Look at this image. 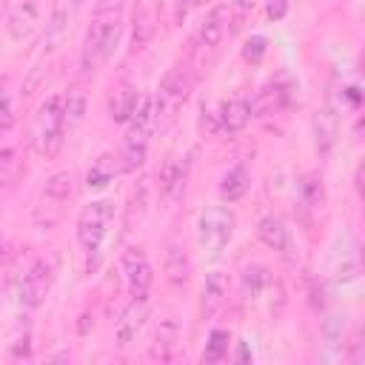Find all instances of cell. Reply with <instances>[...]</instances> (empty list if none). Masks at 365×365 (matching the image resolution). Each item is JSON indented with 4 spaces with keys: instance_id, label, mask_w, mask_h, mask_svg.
<instances>
[{
    "instance_id": "obj_19",
    "label": "cell",
    "mask_w": 365,
    "mask_h": 365,
    "mask_svg": "<svg viewBox=\"0 0 365 365\" xmlns=\"http://www.w3.org/2000/svg\"><path fill=\"white\" fill-rule=\"evenodd\" d=\"M336 134H339V114H336V108L328 103V106L319 108L317 117H314V137H317L319 154H328V151L334 148Z\"/></svg>"
},
{
    "instance_id": "obj_24",
    "label": "cell",
    "mask_w": 365,
    "mask_h": 365,
    "mask_svg": "<svg viewBox=\"0 0 365 365\" xmlns=\"http://www.w3.org/2000/svg\"><path fill=\"white\" fill-rule=\"evenodd\" d=\"M63 114H66V128L71 134L83 123V114H86V94L80 91V86H71L63 94Z\"/></svg>"
},
{
    "instance_id": "obj_33",
    "label": "cell",
    "mask_w": 365,
    "mask_h": 365,
    "mask_svg": "<svg viewBox=\"0 0 365 365\" xmlns=\"http://www.w3.org/2000/svg\"><path fill=\"white\" fill-rule=\"evenodd\" d=\"M211 0H182V9H197V6H205Z\"/></svg>"
},
{
    "instance_id": "obj_27",
    "label": "cell",
    "mask_w": 365,
    "mask_h": 365,
    "mask_svg": "<svg viewBox=\"0 0 365 365\" xmlns=\"http://www.w3.org/2000/svg\"><path fill=\"white\" fill-rule=\"evenodd\" d=\"M268 282H271V277H268V271H265L262 265H245L242 274H240V285H242V294H245L248 299L259 297Z\"/></svg>"
},
{
    "instance_id": "obj_22",
    "label": "cell",
    "mask_w": 365,
    "mask_h": 365,
    "mask_svg": "<svg viewBox=\"0 0 365 365\" xmlns=\"http://www.w3.org/2000/svg\"><path fill=\"white\" fill-rule=\"evenodd\" d=\"M117 171H120V160H117L114 154H100V157L88 165V171H86V188H88V191L106 188V185L117 177Z\"/></svg>"
},
{
    "instance_id": "obj_28",
    "label": "cell",
    "mask_w": 365,
    "mask_h": 365,
    "mask_svg": "<svg viewBox=\"0 0 365 365\" xmlns=\"http://www.w3.org/2000/svg\"><path fill=\"white\" fill-rule=\"evenodd\" d=\"M14 168H17V151L11 145H0V191L11 182Z\"/></svg>"
},
{
    "instance_id": "obj_17",
    "label": "cell",
    "mask_w": 365,
    "mask_h": 365,
    "mask_svg": "<svg viewBox=\"0 0 365 365\" xmlns=\"http://www.w3.org/2000/svg\"><path fill=\"white\" fill-rule=\"evenodd\" d=\"M151 356L163 359V362H171L180 356V322L174 317H168L157 325V334L151 342Z\"/></svg>"
},
{
    "instance_id": "obj_2",
    "label": "cell",
    "mask_w": 365,
    "mask_h": 365,
    "mask_svg": "<svg viewBox=\"0 0 365 365\" xmlns=\"http://www.w3.org/2000/svg\"><path fill=\"white\" fill-rule=\"evenodd\" d=\"M114 225V202L111 200H94L80 208L77 217V245L86 257V271H97L106 240Z\"/></svg>"
},
{
    "instance_id": "obj_31",
    "label": "cell",
    "mask_w": 365,
    "mask_h": 365,
    "mask_svg": "<svg viewBox=\"0 0 365 365\" xmlns=\"http://www.w3.org/2000/svg\"><path fill=\"white\" fill-rule=\"evenodd\" d=\"M291 9V0H268V17L271 20H279V17H285V11Z\"/></svg>"
},
{
    "instance_id": "obj_13",
    "label": "cell",
    "mask_w": 365,
    "mask_h": 365,
    "mask_svg": "<svg viewBox=\"0 0 365 365\" xmlns=\"http://www.w3.org/2000/svg\"><path fill=\"white\" fill-rule=\"evenodd\" d=\"M359 271H362V262H359V245L354 240V234H342V251L334 254V279L339 285H348V282H356L359 279Z\"/></svg>"
},
{
    "instance_id": "obj_16",
    "label": "cell",
    "mask_w": 365,
    "mask_h": 365,
    "mask_svg": "<svg viewBox=\"0 0 365 365\" xmlns=\"http://www.w3.org/2000/svg\"><path fill=\"white\" fill-rule=\"evenodd\" d=\"M140 100H143V97H140L137 86L128 83V80H120V83L111 88V97H108V117H111L114 123H128L131 114L137 111Z\"/></svg>"
},
{
    "instance_id": "obj_21",
    "label": "cell",
    "mask_w": 365,
    "mask_h": 365,
    "mask_svg": "<svg viewBox=\"0 0 365 365\" xmlns=\"http://www.w3.org/2000/svg\"><path fill=\"white\" fill-rule=\"evenodd\" d=\"M248 188H251V174H248V168H245L242 163L231 165V168L220 177V197H222V202H237V200H242V197L248 194Z\"/></svg>"
},
{
    "instance_id": "obj_23",
    "label": "cell",
    "mask_w": 365,
    "mask_h": 365,
    "mask_svg": "<svg viewBox=\"0 0 365 365\" xmlns=\"http://www.w3.org/2000/svg\"><path fill=\"white\" fill-rule=\"evenodd\" d=\"M165 279L174 288H185L188 285V279H191V257L185 254V248H180V245L168 248V254H165Z\"/></svg>"
},
{
    "instance_id": "obj_30",
    "label": "cell",
    "mask_w": 365,
    "mask_h": 365,
    "mask_svg": "<svg viewBox=\"0 0 365 365\" xmlns=\"http://www.w3.org/2000/svg\"><path fill=\"white\" fill-rule=\"evenodd\" d=\"M228 9H231V20H234V26H240V23L254 11V0H234Z\"/></svg>"
},
{
    "instance_id": "obj_10",
    "label": "cell",
    "mask_w": 365,
    "mask_h": 365,
    "mask_svg": "<svg viewBox=\"0 0 365 365\" xmlns=\"http://www.w3.org/2000/svg\"><path fill=\"white\" fill-rule=\"evenodd\" d=\"M40 11H43V0H9V11H6L9 37L17 43L29 40L37 31Z\"/></svg>"
},
{
    "instance_id": "obj_5",
    "label": "cell",
    "mask_w": 365,
    "mask_h": 365,
    "mask_svg": "<svg viewBox=\"0 0 365 365\" xmlns=\"http://www.w3.org/2000/svg\"><path fill=\"white\" fill-rule=\"evenodd\" d=\"M71 194H74L71 171H57V174H51L43 182L37 205H34V225H37V231H48V228H54L63 220Z\"/></svg>"
},
{
    "instance_id": "obj_4",
    "label": "cell",
    "mask_w": 365,
    "mask_h": 365,
    "mask_svg": "<svg viewBox=\"0 0 365 365\" xmlns=\"http://www.w3.org/2000/svg\"><path fill=\"white\" fill-rule=\"evenodd\" d=\"M157 128V114H154V97H143L137 111L128 120L125 137H123V148L117 154L120 160V171H137L145 157H148V145H151V134Z\"/></svg>"
},
{
    "instance_id": "obj_25",
    "label": "cell",
    "mask_w": 365,
    "mask_h": 365,
    "mask_svg": "<svg viewBox=\"0 0 365 365\" xmlns=\"http://www.w3.org/2000/svg\"><path fill=\"white\" fill-rule=\"evenodd\" d=\"M228 348H231V334L225 328H211L205 348H202V362H222L228 359Z\"/></svg>"
},
{
    "instance_id": "obj_11",
    "label": "cell",
    "mask_w": 365,
    "mask_h": 365,
    "mask_svg": "<svg viewBox=\"0 0 365 365\" xmlns=\"http://www.w3.org/2000/svg\"><path fill=\"white\" fill-rule=\"evenodd\" d=\"M214 117H217L214 131H222V134H237V131H242V128L251 123V117H254V106H251V100H248V97L237 94V97L225 100Z\"/></svg>"
},
{
    "instance_id": "obj_14",
    "label": "cell",
    "mask_w": 365,
    "mask_h": 365,
    "mask_svg": "<svg viewBox=\"0 0 365 365\" xmlns=\"http://www.w3.org/2000/svg\"><path fill=\"white\" fill-rule=\"evenodd\" d=\"M228 23H231V9H228L225 3L211 6V9L205 11V17H202L200 29H197V43H200V46H205V48H214V46L225 37Z\"/></svg>"
},
{
    "instance_id": "obj_20",
    "label": "cell",
    "mask_w": 365,
    "mask_h": 365,
    "mask_svg": "<svg viewBox=\"0 0 365 365\" xmlns=\"http://www.w3.org/2000/svg\"><path fill=\"white\" fill-rule=\"evenodd\" d=\"M185 180H188V160H182V157L165 160L163 174H160V188H163V194H165L168 200H180V197H182Z\"/></svg>"
},
{
    "instance_id": "obj_26",
    "label": "cell",
    "mask_w": 365,
    "mask_h": 365,
    "mask_svg": "<svg viewBox=\"0 0 365 365\" xmlns=\"http://www.w3.org/2000/svg\"><path fill=\"white\" fill-rule=\"evenodd\" d=\"M14 123H17L14 83H11V77H0V131H9Z\"/></svg>"
},
{
    "instance_id": "obj_9",
    "label": "cell",
    "mask_w": 365,
    "mask_h": 365,
    "mask_svg": "<svg viewBox=\"0 0 365 365\" xmlns=\"http://www.w3.org/2000/svg\"><path fill=\"white\" fill-rule=\"evenodd\" d=\"M123 277H125L128 299H148V291H151V282H154V271H151V262H148L143 248L131 245V248L123 251Z\"/></svg>"
},
{
    "instance_id": "obj_1",
    "label": "cell",
    "mask_w": 365,
    "mask_h": 365,
    "mask_svg": "<svg viewBox=\"0 0 365 365\" xmlns=\"http://www.w3.org/2000/svg\"><path fill=\"white\" fill-rule=\"evenodd\" d=\"M123 29H125V17H123V6L108 0L103 6H97L91 26L83 37V48H80V68L86 74H94L97 68H103L111 54L117 51L120 40H123Z\"/></svg>"
},
{
    "instance_id": "obj_18",
    "label": "cell",
    "mask_w": 365,
    "mask_h": 365,
    "mask_svg": "<svg viewBox=\"0 0 365 365\" xmlns=\"http://www.w3.org/2000/svg\"><path fill=\"white\" fill-rule=\"evenodd\" d=\"M225 294H228V274L225 271H208L205 274V282H202V317H214L222 302H225Z\"/></svg>"
},
{
    "instance_id": "obj_32",
    "label": "cell",
    "mask_w": 365,
    "mask_h": 365,
    "mask_svg": "<svg viewBox=\"0 0 365 365\" xmlns=\"http://www.w3.org/2000/svg\"><path fill=\"white\" fill-rule=\"evenodd\" d=\"M11 257H14V251H11V242L0 240V265H6V262H9Z\"/></svg>"
},
{
    "instance_id": "obj_12",
    "label": "cell",
    "mask_w": 365,
    "mask_h": 365,
    "mask_svg": "<svg viewBox=\"0 0 365 365\" xmlns=\"http://www.w3.org/2000/svg\"><path fill=\"white\" fill-rule=\"evenodd\" d=\"M257 237L262 240V245H268L271 251L277 254H291L294 248V240H291V228L285 225V220L279 214H265L259 222H257Z\"/></svg>"
},
{
    "instance_id": "obj_8",
    "label": "cell",
    "mask_w": 365,
    "mask_h": 365,
    "mask_svg": "<svg viewBox=\"0 0 365 365\" xmlns=\"http://www.w3.org/2000/svg\"><path fill=\"white\" fill-rule=\"evenodd\" d=\"M188 88H191V77H188L185 66H171L165 71V77L160 80V88H157V97H154L157 120L160 117H174V111L185 103Z\"/></svg>"
},
{
    "instance_id": "obj_7",
    "label": "cell",
    "mask_w": 365,
    "mask_h": 365,
    "mask_svg": "<svg viewBox=\"0 0 365 365\" xmlns=\"http://www.w3.org/2000/svg\"><path fill=\"white\" fill-rule=\"evenodd\" d=\"M54 279H57V259L54 257H37L20 282V305L29 311L40 308L46 302V297L51 294Z\"/></svg>"
},
{
    "instance_id": "obj_6",
    "label": "cell",
    "mask_w": 365,
    "mask_h": 365,
    "mask_svg": "<svg viewBox=\"0 0 365 365\" xmlns=\"http://www.w3.org/2000/svg\"><path fill=\"white\" fill-rule=\"evenodd\" d=\"M234 228H237V217L225 205H208L197 217V240L208 254H220L231 242Z\"/></svg>"
},
{
    "instance_id": "obj_15",
    "label": "cell",
    "mask_w": 365,
    "mask_h": 365,
    "mask_svg": "<svg viewBox=\"0 0 365 365\" xmlns=\"http://www.w3.org/2000/svg\"><path fill=\"white\" fill-rule=\"evenodd\" d=\"M148 319V299H128L125 311L120 314L117 325H114V336L120 345H131L143 328V322Z\"/></svg>"
},
{
    "instance_id": "obj_3",
    "label": "cell",
    "mask_w": 365,
    "mask_h": 365,
    "mask_svg": "<svg viewBox=\"0 0 365 365\" xmlns=\"http://www.w3.org/2000/svg\"><path fill=\"white\" fill-rule=\"evenodd\" d=\"M66 140H68V128H66V114H63V94H51L40 103L31 120V145L40 157L51 160L60 154Z\"/></svg>"
},
{
    "instance_id": "obj_34",
    "label": "cell",
    "mask_w": 365,
    "mask_h": 365,
    "mask_svg": "<svg viewBox=\"0 0 365 365\" xmlns=\"http://www.w3.org/2000/svg\"><path fill=\"white\" fill-rule=\"evenodd\" d=\"M77 3H86V0H77Z\"/></svg>"
},
{
    "instance_id": "obj_29",
    "label": "cell",
    "mask_w": 365,
    "mask_h": 365,
    "mask_svg": "<svg viewBox=\"0 0 365 365\" xmlns=\"http://www.w3.org/2000/svg\"><path fill=\"white\" fill-rule=\"evenodd\" d=\"M265 37L262 34H254L248 43H245V48H242V54H245V60H251V63H259L262 60V54H265Z\"/></svg>"
}]
</instances>
